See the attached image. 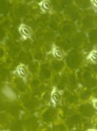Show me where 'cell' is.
<instances>
[{"label": "cell", "instance_id": "1", "mask_svg": "<svg viewBox=\"0 0 97 131\" xmlns=\"http://www.w3.org/2000/svg\"><path fill=\"white\" fill-rule=\"evenodd\" d=\"M19 32L23 38L27 39L30 38L31 35V30L28 26L22 24L19 28Z\"/></svg>", "mask_w": 97, "mask_h": 131}, {"label": "cell", "instance_id": "2", "mask_svg": "<svg viewBox=\"0 0 97 131\" xmlns=\"http://www.w3.org/2000/svg\"><path fill=\"white\" fill-rule=\"evenodd\" d=\"M39 6L44 12H48L51 10L52 5L49 0H42L39 3Z\"/></svg>", "mask_w": 97, "mask_h": 131}, {"label": "cell", "instance_id": "3", "mask_svg": "<svg viewBox=\"0 0 97 131\" xmlns=\"http://www.w3.org/2000/svg\"><path fill=\"white\" fill-rule=\"evenodd\" d=\"M52 54L53 56L55 57L56 59H58V60H61L63 58L64 56V54H63V52L60 48H58V47H54V48L52 49Z\"/></svg>", "mask_w": 97, "mask_h": 131}, {"label": "cell", "instance_id": "4", "mask_svg": "<svg viewBox=\"0 0 97 131\" xmlns=\"http://www.w3.org/2000/svg\"><path fill=\"white\" fill-rule=\"evenodd\" d=\"M17 72L20 74V76L23 78L26 77L28 74V71H27L26 67L23 65H20L18 67Z\"/></svg>", "mask_w": 97, "mask_h": 131}, {"label": "cell", "instance_id": "5", "mask_svg": "<svg viewBox=\"0 0 97 131\" xmlns=\"http://www.w3.org/2000/svg\"><path fill=\"white\" fill-rule=\"evenodd\" d=\"M96 59H97V54H96V51H93L92 52L89 54V59L92 62H96Z\"/></svg>", "mask_w": 97, "mask_h": 131}, {"label": "cell", "instance_id": "6", "mask_svg": "<svg viewBox=\"0 0 97 131\" xmlns=\"http://www.w3.org/2000/svg\"><path fill=\"white\" fill-rule=\"evenodd\" d=\"M52 98L55 102L58 103L61 100V95L58 92H54L52 95Z\"/></svg>", "mask_w": 97, "mask_h": 131}, {"label": "cell", "instance_id": "7", "mask_svg": "<svg viewBox=\"0 0 97 131\" xmlns=\"http://www.w3.org/2000/svg\"><path fill=\"white\" fill-rule=\"evenodd\" d=\"M91 3L92 4L93 9L95 10H96L97 8V0H90Z\"/></svg>", "mask_w": 97, "mask_h": 131}]
</instances>
